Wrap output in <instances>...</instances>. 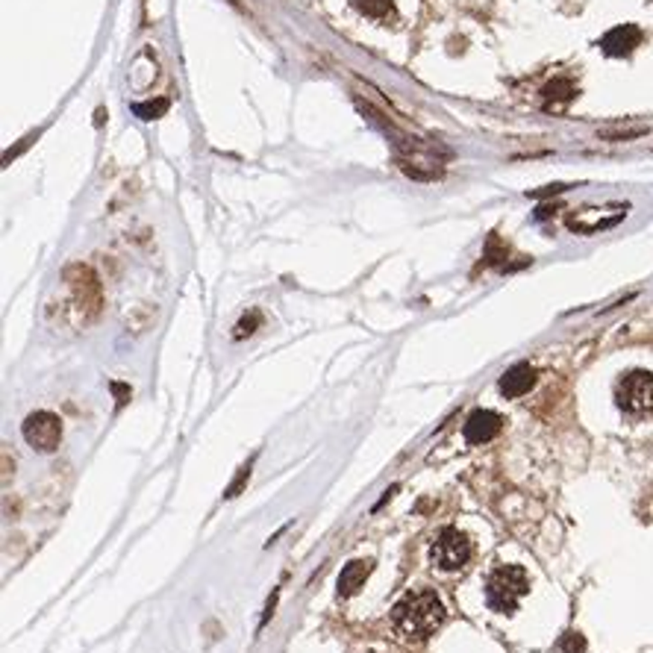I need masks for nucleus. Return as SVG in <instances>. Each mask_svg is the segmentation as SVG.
Wrapping results in <instances>:
<instances>
[{
	"label": "nucleus",
	"mask_w": 653,
	"mask_h": 653,
	"mask_svg": "<svg viewBox=\"0 0 653 653\" xmlns=\"http://www.w3.org/2000/svg\"><path fill=\"white\" fill-rule=\"evenodd\" d=\"M391 621L407 639H427L433 636L445 621V603L438 601L436 592H415L407 594L395 610H391Z\"/></svg>",
	"instance_id": "1"
},
{
	"label": "nucleus",
	"mask_w": 653,
	"mask_h": 653,
	"mask_svg": "<svg viewBox=\"0 0 653 653\" xmlns=\"http://www.w3.org/2000/svg\"><path fill=\"white\" fill-rule=\"evenodd\" d=\"M527 592H530V577H527V571L518 566L494 568L486 580V601L492 610H498V612H512Z\"/></svg>",
	"instance_id": "2"
},
{
	"label": "nucleus",
	"mask_w": 653,
	"mask_h": 653,
	"mask_svg": "<svg viewBox=\"0 0 653 653\" xmlns=\"http://www.w3.org/2000/svg\"><path fill=\"white\" fill-rule=\"evenodd\" d=\"M615 400L630 418H650L653 415V374L650 371H630L618 382Z\"/></svg>",
	"instance_id": "3"
},
{
	"label": "nucleus",
	"mask_w": 653,
	"mask_h": 653,
	"mask_svg": "<svg viewBox=\"0 0 653 653\" xmlns=\"http://www.w3.org/2000/svg\"><path fill=\"white\" fill-rule=\"evenodd\" d=\"M471 554H474V545H471V538H468L465 533L454 530V527H447V530L438 533L433 547H430L433 562H436L438 568H445V571L463 568L465 562L471 559Z\"/></svg>",
	"instance_id": "4"
},
{
	"label": "nucleus",
	"mask_w": 653,
	"mask_h": 653,
	"mask_svg": "<svg viewBox=\"0 0 653 653\" xmlns=\"http://www.w3.org/2000/svg\"><path fill=\"white\" fill-rule=\"evenodd\" d=\"M65 280H69V286L74 291V300H77V307H80L83 318L92 321L95 315L100 312V283H97V277L92 274V268L71 265L69 274H65Z\"/></svg>",
	"instance_id": "5"
},
{
	"label": "nucleus",
	"mask_w": 653,
	"mask_h": 653,
	"mask_svg": "<svg viewBox=\"0 0 653 653\" xmlns=\"http://www.w3.org/2000/svg\"><path fill=\"white\" fill-rule=\"evenodd\" d=\"M24 438L30 442V447L36 450H53L60 445V436H62V424L56 418L53 412H32L30 418L24 421Z\"/></svg>",
	"instance_id": "6"
},
{
	"label": "nucleus",
	"mask_w": 653,
	"mask_h": 653,
	"mask_svg": "<svg viewBox=\"0 0 653 653\" xmlns=\"http://www.w3.org/2000/svg\"><path fill=\"white\" fill-rule=\"evenodd\" d=\"M501 415L498 412H492V409H477V412H471V418L465 421V438L471 445H483V442H489V438H494L501 433Z\"/></svg>",
	"instance_id": "7"
},
{
	"label": "nucleus",
	"mask_w": 653,
	"mask_h": 653,
	"mask_svg": "<svg viewBox=\"0 0 653 653\" xmlns=\"http://www.w3.org/2000/svg\"><path fill=\"white\" fill-rule=\"evenodd\" d=\"M536 386V371L533 365H527V363H518L512 365L506 374L501 377V395L503 398H521L527 395Z\"/></svg>",
	"instance_id": "8"
},
{
	"label": "nucleus",
	"mask_w": 653,
	"mask_h": 653,
	"mask_svg": "<svg viewBox=\"0 0 653 653\" xmlns=\"http://www.w3.org/2000/svg\"><path fill=\"white\" fill-rule=\"evenodd\" d=\"M639 41H641V30L636 24H621V27L606 32L601 48H603L606 56H627V53H633V48Z\"/></svg>",
	"instance_id": "9"
},
{
	"label": "nucleus",
	"mask_w": 653,
	"mask_h": 653,
	"mask_svg": "<svg viewBox=\"0 0 653 653\" xmlns=\"http://www.w3.org/2000/svg\"><path fill=\"white\" fill-rule=\"evenodd\" d=\"M368 574H371V562H363V559L347 562L339 577V598H351V594H356L363 589V583L368 580Z\"/></svg>",
	"instance_id": "10"
},
{
	"label": "nucleus",
	"mask_w": 653,
	"mask_h": 653,
	"mask_svg": "<svg viewBox=\"0 0 653 653\" xmlns=\"http://www.w3.org/2000/svg\"><path fill=\"white\" fill-rule=\"evenodd\" d=\"M542 97H545L547 109H556L562 104H571V100L577 97V86H574L571 80H566V77H556V80H550L542 88Z\"/></svg>",
	"instance_id": "11"
},
{
	"label": "nucleus",
	"mask_w": 653,
	"mask_h": 653,
	"mask_svg": "<svg viewBox=\"0 0 653 653\" xmlns=\"http://www.w3.org/2000/svg\"><path fill=\"white\" fill-rule=\"evenodd\" d=\"M168 109H171V104H168V97L139 100V104H133V115L142 118V121H156V118H162Z\"/></svg>",
	"instance_id": "12"
},
{
	"label": "nucleus",
	"mask_w": 653,
	"mask_h": 653,
	"mask_svg": "<svg viewBox=\"0 0 653 653\" xmlns=\"http://www.w3.org/2000/svg\"><path fill=\"white\" fill-rule=\"evenodd\" d=\"M354 6L368 18H386L395 9V0H354Z\"/></svg>",
	"instance_id": "13"
},
{
	"label": "nucleus",
	"mask_w": 653,
	"mask_h": 653,
	"mask_svg": "<svg viewBox=\"0 0 653 653\" xmlns=\"http://www.w3.org/2000/svg\"><path fill=\"white\" fill-rule=\"evenodd\" d=\"M251 468H253V463H244L242 468H239V474L233 477V486L224 492V498H235V494H239L242 489H244V480L251 477Z\"/></svg>",
	"instance_id": "14"
},
{
	"label": "nucleus",
	"mask_w": 653,
	"mask_h": 653,
	"mask_svg": "<svg viewBox=\"0 0 653 653\" xmlns=\"http://www.w3.org/2000/svg\"><path fill=\"white\" fill-rule=\"evenodd\" d=\"M256 324H259V312H251V315H244V318L239 321V326H235V339H242L244 333L251 336Z\"/></svg>",
	"instance_id": "15"
},
{
	"label": "nucleus",
	"mask_w": 653,
	"mask_h": 653,
	"mask_svg": "<svg viewBox=\"0 0 653 653\" xmlns=\"http://www.w3.org/2000/svg\"><path fill=\"white\" fill-rule=\"evenodd\" d=\"M583 650V639L580 636H566V639H562L559 641V653H580Z\"/></svg>",
	"instance_id": "16"
},
{
	"label": "nucleus",
	"mask_w": 653,
	"mask_h": 653,
	"mask_svg": "<svg viewBox=\"0 0 653 653\" xmlns=\"http://www.w3.org/2000/svg\"><path fill=\"white\" fill-rule=\"evenodd\" d=\"M603 136H606V139H636V136H645V127H633V130H606Z\"/></svg>",
	"instance_id": "17"
},
{
	"label": "nucleus",
	"mask_w": 653,
	"mask_h": 653,
	"mask_svg": "<svg viewBox=\"0 0 653 653\" xmlns=\"http://www.w3.org/2000/svg\"><path fill=\"white\" fill-rule=\"evenodd\" d=\"M9 459H13V456H9V450H4V480L9 483V465H15V463H9Z\"/></svg>",
	"instance_id": "18"
}]
</instances>
